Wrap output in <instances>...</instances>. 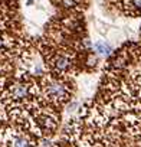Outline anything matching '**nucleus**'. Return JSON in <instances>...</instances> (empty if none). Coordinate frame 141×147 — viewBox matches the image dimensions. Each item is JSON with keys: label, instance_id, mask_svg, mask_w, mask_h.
I'll return each instance as SVG.
<instances>
[{"label": "nucleus", "instance_id": "obj_4", "mask_svg": "<svg viewBox=\"0 0 141 147\" xmlns=\"http://www.w3.org/2000/svg\"><path fill=\"white\" fill-rule=\"evenodd\" d=\"M94 49H95V53H98L101 56H108L111 53V46L105 41H97L94 43Z\"/></svg>", "mask_w": 141, "mask_h": 147}, {"label": "nucleus", "instance_id": "obj_3", "mask_svg": "<svg viewBox=\"0 0 141 147\" xmlns=\"http://www.w3.org/2000/svg\"><path fill=\"white\" fill-rule=\"evenodd\" d=\"M7 141L10 147H32V140L23 133H10Z\"/></svg>", "mask_w": 141, "mask_h": 147}, {"label": "nucleus", "instance_id": "obj_1", "mask_svg": "<svg viewBox=\"0 0 141 147\" xmlns=\"http://www.w3.org/2000/svg\"><path fill=\"white\" fill-rule=\"evenodd\" d=\"M42 92L50 103L63 104L71 98V88L62 78L55 75H48L42 81Z\"/></svg>", "mask_w": 141, "mask_h": 147}, {"label": "nucleus", "instance_id": "obj_2", "mask_svg": "<svg viewBox=\"0 0 141 147\" xmlns=\"http://www.w3.org/2000/svg\"><path fill=\"white\" fill-rule=\"evenodd\" d=\"M35 94H36V85H33V82L29 79H17L9 87L4 97L7 103L22 104L32 100Z\"/></svg>", "mask_w": 141, "mask_h": 147}, {"label": "nucleus", "instance_id": "obj_5", "mask_svg": "<svg viewBox=\"0 0 141 147\" xmlns=\"http://www.w3.org/2000/svg\"><path fill=\"white\" fill-rule=\"evenodd\" d=\"M2 82H3V71L0 68V85H2Z\"/></svg>", "mask_w": 141, "mask_h": 147}]
</instances>
